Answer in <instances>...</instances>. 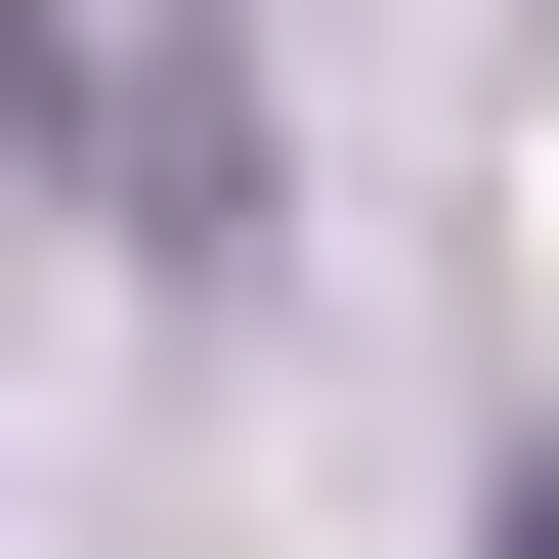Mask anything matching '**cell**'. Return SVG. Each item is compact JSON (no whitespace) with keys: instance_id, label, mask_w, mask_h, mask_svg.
Returning a JSON list of instances; mask_svg holds the SVG:
<instances>
[{"instance_id":"1","label":"cell","mask_w":559,"mask_h":559,"mask_svg":"<svg viewBox=\"0 0 559 559\" xmlns=\"http://www.w3.org/2000/svg\"><path fill=\"white\" fill-rule=\"evenodd\" d=\"M0 130H44V215H86V259H259V215H301V130H259V0H0Z\"/></svg>"},{"instance_id":"2","label":"cell","mask_w":559,"mask_h":559,"mask_svg":"<svg viewBox=\"0 0 559 559\" xmlns=\"http://www.w3.org/2000/svg\"><path fill=\"white\" fill-rule=\"evenodd\" d=\"M516 559H559V474H516Z\"/></svg>"}]
</instances>
